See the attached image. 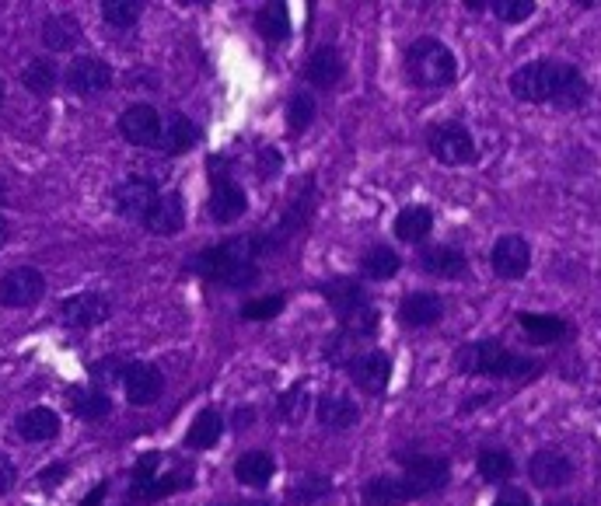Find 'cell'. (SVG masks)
Segmentation results:
<instances>
[{
    "instance_id": "obj_1",
    "label": "cell",
    "mask_w": 601,
    "mask_h": 506,
    "mask_svg": "<svg viewBox=\"0 0 601 506\" xmlns=\"http://www.w3.org/2000/svg\"><path fill=\"white\" fill-rule=\"evenodd\" d=\"M511 95L528 105H556V109H581L588 102V77L563 60H532L518 67L507 81Z\"/></svg>"
},
{
    "instance_id": "obj_2",
    "label": "cell",
    "mask_w": 601,
    "mask_h": 506,
    "mask_svg": "<svg viewBox=\"0 0 601 506\" xmlns=\"http://www.w3.org/2000/svg\"><path fill=\"white\" fill-rule=\"evenodd\" d=\"M259 252H263V245L256 238H231L224 245L196 255L193 273L207 276L214 283H224V287H245V283H252L259 276L256 266Z\"/></svg>"
},
{
    "instance_id": "obj_3",
    "label": "cell",
    "mask_w": 601,
    "mask_h": 506,
    "mask_svg": "<svg viewBox=\"0 0 601 506\" xmlns=\"http://www.w3.org/2000/svg\"><path fill=\"white\" fill-rule=\"evenodd\" d=\"M542 363L528 360V356L514 353V349L500 346L493 339L469 342L455 353L458 374H483V377H507V381H521V377H535Z\"/></svg>"
},
{
    "instance_id": "obj_4",
    "label": "cell",
    "mask_w": 601,
    "mask_h": 506,
    "mask_svg": "<svg viewBox=\"0 0 601 506\" xmlns=\"http://www.w3.org/2000/svg\"><path fill=\"white\" fill-rule=\"evenodd\" d=\"M406 70H409V81L416 88H448L451 81L458 77V60L441 39H416L406 53Z\"/></svg>"
},
{
    "instance_id": "obj_5",
    "label": "cell",
    "mask_w": 601,
    "mask_h": 506,
    "mask_svg": "<svg viewBox=\"0 0 601 506\" xmlns=\"http://www.w3.org/2000/svg\"><path fill=\"white\" fill-rule=\"evenodd\" d=\"M427 147L441 165H472L476 161V140L472 133L465 130L462 123H441V126H430L427 133Z\"/></svg>"
},
{
    "instance_id": "obj_6",
    "label": "cell",
    "mask_w": 601,
    "mask_h": 506,
    "mask_svg": "<svg viewBox=\"0 0 601 506\" xmlns=\"http://www.w3.org/2000/svg\"><path fill=\"white\" fill-rule=\"evenodd\" d=\"M406 461V489L409 496H434L448 486L451 479V465L444 458H430V454H413V458H402Z\"/></svg>"
},
{
    "instance_id": "obj_7",
    "label": "cell",
    "mask_w": 601,
    "mask_h": 506,
    "mask_svg": "<svg viewBox=\"0 0 601 506\" xmlns=\"http://www.w3.org/2000/svg\"><path fill=\"white\" fill-rule=\"evenodd\" d=\"M46 294V276L32 266H18L0 276V304L4 308H32Z\"/></svg>"
},
{
    "instance_id": "obj_8",
    "label": "cell",
    "mask_w": 601,
    "mask_h": 506,
    "mask_svg": "<svg viewBox=\"0 0 601 506\" xmlns=\"http://www.w3.org/2000/svg\"><path fill=\"white\" fill-rule=\"evenodd\" d=\"M528 479L539 489H563L574 482V461L560 447H542L528 461Z\"/></svg>"
},
{
    "instance_id": "obj_9",
    "label": "cell",
    "mask_w": 601,
    "mask_h": 506,
    "mask_svg": "<svg viewBox=\"0 0 601 506\" xmlns=\"http://www.w3.org/2000/svg\"><path fill=\"white\" fill-rule=\"evenodd\" d=\"M490 266L500 280H521V276L532 269V245H528L521 234H504V238H497V245H493Z\"/></svg>"
},
{
    "instance_id": "obj_10",
    "label": "cell",
    "mask_w": 601,
    "mask_h": 506,
    "mask_svg": "<svg viewBox=\"0 0 601 506\" xmlns=\"http://www.w3.org/2000/svg\"><path fill=\"white\" fill-rule=\"evenodd\" d=\"M63 81H67V88L74 91V95L95 98L112 88V67L105 60H98V56H81V60H74L67 67Z\"/></svg>"
},
{
    "instance_id": "obj_11",
    "label": "cell",
    "mask_w": 601,
    "mask_h": 506,
    "mask_svg": "<svg viewBox=\"0 0 601 506\" xmlns=\"http://www.w3.org/2000/svg\"><path fill=\"white\" fill-rule=\"evenodd\" d=\"M350 377L367 395H385L388 381H392V356L381 353V349H367V353L350 360Z\"/></svg>"
},
{
    "instance_id": "obj_12",
    "label": "cell",
    "mask_w": 601,
    "mask_h": 506,
    "mask_svg": "<svg viewBox=\"0 0 601 506\" xmlns=\"http://www.w3.org/2000/svg\"><path fill=\"white\" fill-rule=\"evenodd\" d=\"M161 116L151 105H130V109L119 116V133H123L130 144L137 147H154L161 140Z\"/></svg>"
},
{
    "instance_id": "obj_13",
    "label": "cell",
    "mask_w": 601,
    "mask_h": 506,
    "mask_svg": "<svg viewBox=\"0 0 601 506\" xmlns=\"http://www.w3.org/2000/svg\"><path fill=\"white\" fill-rule=\"evenodd\" d=\"M123 388H126V398H130V405H154L161 398V391H165V377H161L158 367H151V363H133V367L123 370Z\"/></svg>"
},
{
    "instance_id": "obj_14",
    "label": "cell",
    "mask_w": 601,
    "mask_h": 506,
    "mask_svg": "<svg viewBox=\"0 0 601 506\" xmlns=\"http://www.w3.org/2000/svg\"><path fill=\"white\" fill-rule=\"evenodd\" d=\"M144 224L151 234H165V238L179 234L182 227H186V203H182L179 192H161L151 210H147Z\"/></svg>"
},
{
    "instance_id": "obj_15",
    "label": "cell",
    "mask_w": 601,
    "mask_h": 506,
    "mask_svg": "<svg viewBox=\"0 0 601 506\" xmlns=\"http://www.w3.org/2000/svg\"><path fill=\"white\" fill-rule=\"evenodd\" d=\"M60 315L70 329H95L109 318V301L102 294H77V297H67L60 304Z\"/></svg>"
},
{
    "instance_id": "obj_16",
    "label": "cell",
    "mask_w": 601,
    "mask_h": 506,
    "mask_svg": "<svg viewBox=\"0 0 601 506\" xmlns=\"http://www.w3.org/2000/svg\"><path fill=\"white\" fill-rule=\"evenodd\" d=\"M158 196H161V192H158V185H154L151 178L133 175L116 189V210L123 213V217H147V210H151Z\"/></svg>"
},
{
    "instance_id": "obj_17",
    "label": "cell",
    "mask_w": 601,
    "mask_h": 506,
    "mask_svg": "<svg viewBox=\"0 0 601 506\" xmlns=\"http://www.w3.org/2000/svg\"><path fill=\"white\" fill-rule=\"evenodd\" d=\"M420 266L427 276H437V280H458V276L469 273V255L455 245H434L420 255Z\"/></svg>"
},
{
    "instance_id": "obj_18",
    "label": "cell",
    "mask_w": 601,
    "mask_h": 506,
    "mask_svg": "<svg viewBox=\"0 0 601 506\" xmlns=\"http://www.w3.org/2000/svg\"><path fill=\"white\" fill-rule=\"evenodd\" d=\"M444 318V301L437 294H409L399 304V322L409 329H430Z\"/></svg>"
},
{
    "instance_id": "obj_19",
    "label": "cell",
    "mask_w": 601,
    "mask_h": 506,
    "mask_svg": "<svg viewBox=\"0 0 601 506\" xmlns=\"http://www.w3.org/2000/svg\"><path fill=\"white\" fill-rule=\"evenodd\" d=\"M245 206H249V199H245L242 185L231 182V178L214 182V192H210V217H214L217 224H235L245 213Z\"/></svg>"
},
{
    "instance_id": "obj_20",
    "label": "cell",
    "mask_w": 601,
    "mask_h": 506,
    "mask_svg": "<svg viewBox=\"0 0 601 506\" xmlns=\"http://www.w3.org/2000/svg\"><path fill=\"white\" fill-rule=\"evenodd\" d=\"M318 423H322L325 430L343 433L360 423V409L353 405V398L346 395H322V402H318Z\"/></svg>"
},
{
    "instance_id": "obj_21",
    "label": "cell",
    "mask_w": 601,
    "mask_h": 506,
    "mask_svg": "<svg viewBox=\"0 0 601 506\" xmlns=\"http://www.w3.org/2000/svg\"><path fill=\"white\" fill-rule=\"evenodd\" d=\"M56 433H60V416L53 409H46V405H35V409H28L18 419V437L28 440V444H46Z\"/></svg>"
},
{
    "instance_id": "obj_22",
    "label": "cell",
    "mask_w": 601,
    "mask_h": 506,
    "mask_svg": "<svg viewBox=\"0 0 601 506\" xmlns=\"http://www.w3.org/2000/svg\"><path fill=\"white\" fill-rule=\"evenodd\" d=\"M346 74V63L343 56H339V49L332 46H322L311 53L308 60V81L315 84V88H332V84H339Z\"/></svg>"
},
{
    "instance_id": "obj_23",
    "label": "cell",
    "mask_w": 601,
    "mask_h": 506,
    "mask_svg": "<svg viewBox=\"0 0 601 506\" xmlns=\"http://www.w3.org/2000/svg\"><path fill=\"white\" fill-rule=\"evenodd\" d=\"M273 472H277V461H273L266 451H245L242 458L235 461V479L252 489L270 486Z\"/></svg>"
},
{
    "instance_id": "obj_24",
    "label": "cell",
    "mask_w": 601,
    "mask_h": 506,
    "mask_svg": "<svg viewBox=\"0 0 601 506\" xmlns=\"http://www.w3.org/2000/svg\"><path fill=\"white\" fill-rule=\"evenodd\" d=\"M430 231H434V213H430L427 206H406V210L395 217V238L406 241V245L427 241Z\"/></svg>"
},
{
    "instance_id": "obj_25",
    "label": "cell",
    "mask_w": 601,
    "mask_h": 506,
    "mask_svg": "<svg viewBox=\"0 0 601 506\" xmlns=\"http://www.w3.org/2000/svg\"><path fill=\"white\" fill-rule=\"evenodd\" d=\"M413 500L406 489V479H392V475H378L364 486V506H402Z\"/></svg>"
},
{
    "instance_id": "obj_26",
    "label": "cell",
    "mask_w": 601,
    "mask_h": 506,
    "mask_svg": "<svg viewBox=\"0 0 601 506\" xmlns=\"http://www.w3.org/2000/svg\"><path fill=\"white\" fill-rule=\"evenodd\" d=\"M518 325L528 332V339L532 342H560V339L570 336V325L556 315H532V311H521Z\"/></svg>"
},
{
    "instance_id": "obj_27",
    "label": "cell",
    "mask_w": 601,
    "mask_h": 506,
    "mask_svg": "<svg viewBox=\"0 0 601 506\" xmlns=\"http://www.w3.org/2000/svg\"><path fill=\"white\" fill-rule=\"evenodd\" d=\"M200 140V130H196V123L189 116H182V112H175V116H168L165 130H161V147H165L168 154H186L189 147Z\"/></svg>"
},
{
    "instance_id": "obj_28",
    "label": "cell",
    "mask_w": 601,
    "mask_h": 506,
    "mask_svg": "<svg viewBox=\"0 0 601 506\" xmlns=\"http://www.w3.org/2000/svg\"><path fill=\"white\" fill-rule=\"evenodd\" d=\"M77 39H81V25H77L70 14H53V18L42 21V42H46L53 53L74 49Z\"/></svg>"
},
{
    "instance_id": "obj_29",
    "label": "cell",
    "mask_w": 601,
    "mask_h": 506,
    "mask_svg": "<svg viewBox=\"0 0 601 506\" xmlns=\"http://www.w3.org/2000/svg\"><path fill=\"white\" fill-rule=\"evenodd\" d=\"M193 486V479L186 475H151V479H133L130 482V500H158V496H168L175 489Z\"/></svg>"
},
{
    "instance_id": "obj_30",
    "label": "cell",
    "mask_w": 601,
    "mask_h": 506,
    "mask_svg": "<svg viewBox=\"0 0 601 506\" xmlns=\"http://www.w3.org/2000/svg\"><path fill=\"white\" fill-rule=\"evenodd\" d=\"M224 433V419L217 409H203L200 416L193 419V426H189V437L186 444L196 447V451H207V447H214L217 440H221Z\"/></svg>"
},
{
    "instance_id": "obj_31",
    "label": "cell",
    "mask_w": 601,
    "mask_h": 506,
    "mask_svg": "<svg viewBox=\"0 0 601 506\" xmlns=\"http://www.w3.org/2000/svg\"><path fill=\"white\" fill-rule=\"evenodd\" d=\"M70 409L88 423H95V419H105L112 412V398L98 388H77L70 391Z\"/></svg>"
},
{
    "instance_id": "obj_32",
    "label": "cell",
    "mask_w": 601,
    "mask_h": 506,
    "mask_svg": "<svg viewBox=\"0 0 601 506\" xmlns=\"http://www.w3.org/2000/svg\"><path fill=\"white\" fill-rule=\"evenodd\" d=\"M360 266H364L367 280H392V276L399 273L402 259H399V252H395V248L374 245V248H367V255L360 259Z\"/></svg>"
},
{
    "instance_id": "obj_33",
    "label": "cell",
    "mask_w": 601,
    "mask_h": 506,
    "mask_svg": "<svg viewBox=\"0 0 601 506\" xmlns=\"http://www.w3.org/2000/svg\"><path fill=\"white\" fill-rule=\"evenodd\" d=\"M325 301H329L332 308L339 311V318H343L346 311L367 304V294L357 280H332V283H325Z\"/></svg>"
},
{
    "instance_id": "obj_34",
    "label": "cell",
    "mask_w": 601,
    "mask_h": 506,
    "mask_svg": "<svg viewBox=\"0 0 601 506\" xmlns=\"http://www.w3.org/2000/svg\"><path fill=\"white\" fill-rule=\"evenodd\" d=\"M256 32L263 35L266 42H284L291 35V14H287L284 4H270L256 14Z\"/></svg>"
},
{
    "instance_id": "obj_35",
    "label": "cell",
    "mask_w": 601,
    "mask_h": 506,
    "mask_svg": "<svg viewBox=\"0 0 601 506\" xmlns=\"http://www.w3.org/2000/svg\"><path fill=\"white\" fill-rule=\"evenodd\" d=\"M476 468L486 482H507L514 475V458H511V451H504V447H486V451L479 454Z\"/></svg>"
},
{
    "instance_id": "obj_36",
    "label": "cell",
    "mask_w": 601,
    "mask_h": 506,
    "mask_svg": "<svg viewBox=\"0 0 601 506\" xmlns=\"http://www.w3.org/2000/svg\"><path fill=\"white\" fill-rule=\"evenodd\" d=\"M56 63L53 60H32L25 67V74H21V81H25V88L32 91V95H39V98H46V95H53L56 91Z\"/></svg>"
},
{
    "instance_id": "obj_37",
    "label": "cell",
    "mask_w": 601,
    "mask_h": 506,
    "mask_svg": "<svg viewBox=\"0 0 601 506\" xmlns=\"http://www.w3.org/2000/svg\"><path fill=\"white\" fill-rule=\"evenodd\" d=\"M315 98H311V91H298V95L287 102V130L291 133H304L311 123H315Z\"/></svg>"
},
{
    "instance_id": "obj_38",
    "label": "cell",
    "mask_w": 601,
    "mask_h": 506,
    "mask_svg": "<svg viewBox=\"0 0 601 506\" xmlns=\"http://www.w3.org/2000/svg\"><path fill=\"white\" fill-rule=\"evenodd\" d=\"M490 14L507 25H521L535 14V0H490Z\"/></svg>"
},
{
    "instance_id": "obj_39",
    "label": "cell",
    "mask_w": 601,
    "mask_h": 506,
    "mask_svg": "<svg viewBox=\"0 0 601 506\" xmlns=\"http://www.w3.org/2000/svg\"><path fill=\"white\" fill-rule=\"evenodd\" d=\"M343 329L350 332V336H371L374 329H378V311L371 308V301L367 304H360V308H353V311H346L343 315Z\"/></svg>"
},
{
    "instance_id": "obj_40",
    "label": "cell",
    "mask_w": 601,
    "mask_h": 506,
    "mask_svg": "<svg viewBox=\"0 0 601 506\" xmlns=\"http://www.w3.org/2000/svg\"><path fill=\"white\" fill-rule=\"evenodd\" d=\"M102 18L116 28H133V21L140 18V4L137 0H109L102 4Z\"/></svg>"
},
{
    "instance_id": "obj_41",
    "label": "cell",
    "mask_w": 601,
    "mask_h": 506,
    "mask_svg": "<svg viewBox=\"0 0 601 506\" xmlns=\"http://www.w3.org/2000/svg\"><path fill=\"white\" fill-rule=\"evenodd\" d=\"M284 297L273 294V297H259V301H249L242 308V318L245 322H270V318H277L280 311H284Z\"/></svg>"
},
{
    "instance_id": "obj_42",
    "label": "cell",
    "mask_w": 601,
    "mask_h": 506,
    "mask_svg": "<svg viewBox=\"0 0 601 506\" xmlns=\"http://www.w3.org/2000/svg\"><path fill=\"white\" fill-rule=\"evenodd\" d=\"M308 405H311L308 391H304L301 384H294V388L280 398V416H284L287 423H301V419L308 416Z\"/></svg>"
},
{
    "instance_id": "obj_43",
    "label": "cell",
    "mask_w": 601,
    "mask_h": 506,
    "mask_svg": "<svg viewBox=\"0 0 601 506\" xmlns=\"http://www.w3.org/2000/svg\"><path fill=\"white\" fill-rule=\"evenodd\" d=\"M325 493H329V479H322V475H308V479L294 489V496H301V500H315V496H325Z\"/></svg>"
},
{
    "instance_id": "obj_44",
    "label": "cell",
    "mask_w": 601,
    "mask_h": 506,
    "mask_svg": "<svg viewBox=\"0 0 601 506\" xmlns=\"http://www.w3.org/2000/svg\"><path fill=\"white\" fill-rule=\"evenodd\" d=\"M280 165H284L280 151H273V147H263V151H259V175H263V178L280 175Z\"/></svg>"
},
{
    "instance_id": "obj_45",
    "label": "cell",
    "mask_w": 601,
    "mask_h": 506,
    "mask_svg": "<svg viewBox=\"0 0 601 506\" xmlns=\"http://www.w3.org/2000/svg\"><path fill=\"white\" fill-rule=\"evenodd\" d=\"M67 472H70L67 465H49V468H42V472H39V486L49 493V489H56L63 479H67Z\"/></svg>"
},
{
    "instance_id": "obj_46",
    "label": "cell",
    "mask_w": 601,
    "mask_h": 506,
    "mask_svg": "<svg viewBox=\"0 0 601 506\" xmlns=\"http://www.w3.org/2000/svg\"><path fill=\"white\" fill-rule=\"evenodd\" d=\"M493 506H532V496H528L525 489H504Z\"/></svg>"
},
{
    "instance_id": "obj_47",
    "label": "cell",
    "mask_w": 601,
    "mask_h": 506,
    "mask_svg": "<svg viewBox=\"0 0 601 506\" xmlns=\"http://www.w3.org/2000/svg\"><path fill=\"white\" fill-rule=\"evenodd\" d=\"M11 486H14V465L0 454V496H4Z\"/></svg>"
},
{
    "instance_id": "obj_48",
    "label": "cell",
    "mask_w": 601,
    "mask_h": 506,
    "mask_svg": "<svg viewBox=\"0 0 601 506\" xmlns=\"http://www.w3.org/2000/svg\"><path fill=\"white\" fill-rule=\"evenodd\" d=\"M105 493H109V482H98L95 489H91L88 496H84V503L81 506H102V500H105Z\"/></svg>"
},
{
    "instance_id": "obj_49",
    "label": "cell",
    "mask_w": 601,
    "mask_h": 506,
    "mask_svg": "<svg viewBox=\"0 0 601 506\" xmlns=\"http://www.w3.org/2000/svg\"><path fill=\"white\" fill-rule=\"evenodd\" d=\"M252 416H256V412H252V409H238L235 426H252Z\"/></svg>"
},
{
    "instance_id": "obj_50",
    "label": "cell",
    "mask_w": 601,
    "mask_h": 506,
    "mask_svg": "<svg viewBox=\"0 0 601 506\" xmlns=\"http://www.w3.org/2000/svg\"><path fill=\"white\" fill-rule=\"evenodd\" d=\"M4 241H7V220L0 217V248H4Z\"/></svg>"
},
{
    "instance_id": "obj_51",
    "label": "cell",
    "mask_w": 601,
    "mask_h": 506,
    "mask_svg": "<svg viewBox=\"0 0 601 506\" xmlns=\"http://www.w3.org/2000/svg\"><path fill=\"white\" fill-rule=\"evenodd\" d=\"M549 506H581V503H574V500H553Z\"/></svg>"
},
{
    "instance_id": "obj_52",
    "label": "cell",
    "mask_w": 601,
    "mask_h": 506,
    "mask_svg": "<svg viewBox=\"0 0 601 506\" xmlns=\"http://www.w3.org/2000/svg\"><path fill=\"white\" fill-rule=\"evenodd\" d=\"M231 506H273V503H231Z\"/></svg>"
},
{
    "instance_id": "obj_53",
    "label": "cell",
    "mask_w": 601,
    "mask_h": 506,
    "mask_svg": "<svg viewBox=\"0 0 601 506\" xmlns=\"http://www.w3.org/2000/svg\"><path fill=\"white\" fill-rule=\"evenodd\" d=\"M0 102H4V81H0Z\"/></svg>"
}]
</instances>
